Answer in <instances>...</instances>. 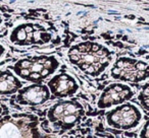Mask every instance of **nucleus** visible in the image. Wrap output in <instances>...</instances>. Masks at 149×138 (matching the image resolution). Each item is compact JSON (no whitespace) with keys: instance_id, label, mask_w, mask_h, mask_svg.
Segmentation results:
<instances>
[{"instance_id":"obj_10","label":"nucleus","mask_w":149,"mask_h":138,"mask_svg":"<svg viewBox=\"0 0 149 138\" xmlns=\"http://www.w3.org/2000/svg\"><path fill=\"white\" fill-rule=\"evenodd\" d=\"M47 87L50 93L55 97H72L79 89V85L74 77L66 73H60L52 77Z\"/></svg>"},{"instance_id":"obj_6","label":"nucleus","mask_w":149,"mask_h":138,"mask_svg":"<svg viewBox=\"0 0 149 138\" xmlns=\"http://www.w3.org/2000/svg\"><path fill=\"white\" fill-rule=\"evenodd\" d=\"M106 123L111 128L118 130H130L140 124L142 114L136 106L123 104L116 109L107 112L105 115Z\"/></svg>"},{"instance_id":"obj_4","label":"nucleus","mask_w":149,"mask_h":138,"mask_svg":"<svg viewBox=\"0 0 149 138\" xmlns=\"http://www.w3.org/2000/svg\"><path fill=\"white\" fill-rule=\"evenodd\" d=\"M84 108L74 100L60 101L54 104L47 112V119L55 129L70 130L77 126L83 119Z\"/></svg>"},{"instance_id":"obj_5","label":"nucleus","mask_w":149,"mask_h":138,"mask_svg":"<svg viewBox=\"0 0 149 138\" xmlns=\"http://www.w3.org/2000/svg\"><path fill=\"white\" fill-rule=\"evenodd\" d=\"M110 73L118 80L140 82L149 77V65L144 61L122 57L113 64Z\"/></svg>"},{"instance_id":"obj_7","label":"nucleus","mask_w":149,"mask_h":138,"mask_svg":"<svg viewBox=\"0 0 149 138\" xmlns=\"http://www.w3.org/2000/svg\"><path fill=\"white\" fill-rule=\"evenodd\" d=\"M9 39L11 43L17 46H30L35 44L42 45L51 40V35L47 33L41 25L27 23L15 27Z\"/></svg>"},{"instance_id":"obj_16","label":"nucleus","mask_w":149,"mask_h":138,"mask_svg":"<svg viewBox=\"0 0 149 138\" xmlns=\"http://www.w3.org/2000/svg\"><path fill=\"white\" fill-rule=\"evenodd\" d=\"M1 23H2V21H1V17H0V25H1Z\"/></svg>"},{"instance_id":"obj_14","label":"nucleus","mask_w":149,"mask_h":138,"mask_svg":"<svg viewBox=\"0 0 149 138\" xmlns=\"http://www.w3.org/2000/svg\"><path fill=\"white\" fill-rule=\"evenodd\" d=\"M4 52H5L4 47H3L2 45H0V58L2 57V55H3V54H4Z\"/></svg>"},{"instance_id":"obj_11","label":"nucleus","mask_w":149,"mask_h":138,"mask_svg":"<svg viewBox=\"0 0 149 138\" xmlns=\"http://www.w3.org/2000/svg\"><path fill=\"white\" fill-rule=\"evenodd\" d=\"M22 89V82L10 71L0 72V95H10Z\"/></svg>"},{"instance_id":"obj_8","label":"nucleus","mask_w":149,"mask_h":138,"mask_svg":"<svg viewBox=\"0 0 149 138\" xmlns=\"http://www.w3.org/2000/svg\"><path fill=\"white\" fill-rule=\"evenodd\" d=\"M133 95L134 93L128 85L123 83H112L101 93L97 106L99 109H107L112 106L120 105L132 99Z\"/></svg>"},{"instance_id":"obj_12","label":"nucleus","mask_w":149,"mask_h":138,"mask_svg":"<svg viewBox=\"0 0 149 138\" xmlns=\"http://www.w3.org/2000/svg\"><path fill=\"white\" fill-rule=\"evenodd\" d=\"M138 101L140 102V105L145 110L149 111V83L145 84L142 87L140 93L138 95Z\"/></svg>"},{"instance_id":"obj_13","label":"nucleus","mask_w":149,"mask_h":138,"mask_svg":"<svg viewBox=\"0 0 149 138\" xmlns=\"http://www.w3.org/2000/svg\"><path fill=\"white\" fill-rule=\"evenodd\" d=\"M140 138H149V120L144 124L140 132Z\"/></svg>"},{"instance_id":"obj_2","label":"nucleus","mask_w":149,"mask_h":138,"mask_svg":"<svg viewBox=\"0 0 149 138\" xmlns=\"http://www.w3.org/2000/svg\"><path fill=\"white\" fill-rule=\"evenodd\" d=\"M59 62L53 56H36L17 61L13 65L15 74L31 82L39 83L55 72Z\"/></svg>"},{"instance_id":"obj_15","label":"nucleus","mask_w":149,"mask_h":138,"mask_svg":"<svg viewBox=\"0 0 149 138\" xmlns=\"http://www.w3.org/2000/svg\"><path fill=\"white\" fill-rule=\"evenodd\" d=\"M2 113V107H1V106H0V114Z\"/></svg>"},{"instance_id":"obj_9","label":"nucleus","mask_w":149,"mask_h":138,"mask_svg":"<svg viewBox=\"0 0 149 138\" xmlns=\"http://www.w3.org/2000/svg\"><path fill=\"white\" fill-rule=\"evenodd\" d=\"M50 99L48 87L40 83H34L19 89L17 95V103L26 106H39Z\"/></svg>"},{"instance_id":"obj_3","label":"nucleus","mask_w":149,"mask_h":138,"mask_svg":"<svg viewBox=\"0 0 149 138\" xmlns=\"http://www.w3.org/2000/svg\"><path fill=\"white\" fill-rule=\"evenodd\" d=\"M0 138H41L39 119L33 114H11L0 119Z\"/></svg>"},{"instance_id":"obj_1","label":"nucleus","mask_w":149,"mask_h":138,"mask_svg":"<svg viewBox=\"0 0 149 138\" xmlns=\"http://www.w3.org/2000/svg\"><path fill=\"white\" fill-rule=\"evenodd\" d=\"M68 60L80 70L91 76H98L105 70L112 59L111 52L94 42H83L68 50Z\"/></svg>"}]
</instances>
